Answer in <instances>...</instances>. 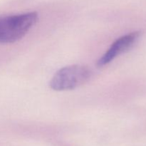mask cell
<instances>
[{
    "label": "cell",
    "instance_id": "6da1fadb",
    "mask_svg": "<svg viewBox=\"0 0 146 146\" xmlns=\"http://www.w3.org/2000/svg\"><path fill=\"white\" fill-rule=\"evenodd\" d=\"M36 12L0 17V44L14 43L22 38L38 21Z\"/></svg>",
    "mask_w": 146,
    "mask_h": 146
},
{
    "label": "cell",
    "instance_id": "7a4b0ae2",
    "mask_svg": "<svg viewBox=\"0 0 146 146\" xmlns=\"http://www.w3.org/2000/svg\"><path fill=\"white\" fill-rule=\"evenodd\" d=\"M91 76L88 67L83 65H71L58 70L49 83L54 91L72 90L85 84Z\"/></svg>",
    "mask_w": 146,
    "mask_h": 146
},
{
    "label": "cell",
    "instance_id": "3957f363",
    "mask_svg": "<svg viewBox=\"0 0 146 146\" xmlns=\"http://www.w3.org/2000/svg\"><path fill=\"white\" fill-rule=\"evenodd\" d=\"M140 36V32L135 31L120 37L115 40L106 52L98 59L97 66H104L115 59L118 56L125 52L134 44Z\"/></svg>",
    "mask_w": 146,
    "mask_h": 146
}]
</instances>
